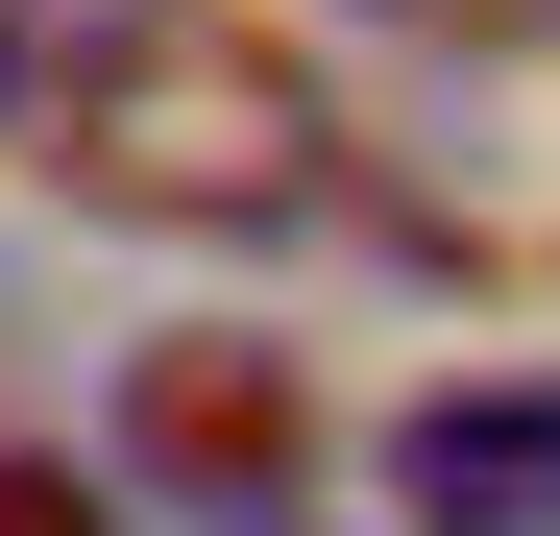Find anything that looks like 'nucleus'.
<instances>
[{"instance_id": "obj_4", "label": "nucleus", "mask_w": 560, "mask_h": 536, "mask_svg": "<svg viewBox=\"0 0 560 536\" xmlns=\"http://www.w3.org/2000/svg\"><path fill=\"white\" fill-rule=\"evenodd\" d=\"M0 536H122V488H98V464H25V439H0Z\"/></svg>"}, {"instance_id": "obj_2", "label": "nucleus", "mask_w": 560, "mask_h": 536, "mask_svg": "<svg viewBox=\"0 0 560 536\" xmlns=\"http://www.w3.org/2000/svg\"><path fill=\"white\" fill-rule=\"evenodd\" d=\"M293 464H317V391H293V341H147V366H122V488L293 512Z\"/></svg>"}, {"instance_id": "obj_5", "label": "nucleus", "mask_w": 560, "mask_h": 536, "mask_svg": "<svg viewBox=\"0 0 560 536\" xmlns=\"http://www.w3.org/2000/svg\"><path fill=\"white\" fill-rule=\"evenodd\" d=\"M98 25H147V0H0V73H49V49H98Z\"/></svg>"}, {"instance_id": "obj_6", "label": "nucleus", "mask_w": 560, "mask_h": 536, "mask_svg": "<svg viewBox=\"0 0 560 536\" xmlns=\"http://www.w3.org/2000/svg\"><path fill=\"white\" fill-rule=\"evenodd\" d=\"M390 25H463V49H488V25H560V0H390Z\"/></svg>"}, {"instance_id": "obj_3", "label": "nucleus", "mask_w": 560, "mask_h": 536, "mask_svg": "<svg viewBox=\"0 0 560 536\" xmlns=\"http://www.w3.org/2000/svg\"><path fill=\"white\" fill-rule=\"evenodd\" d=\"M390 512H415V536H560V366L415 391V415H390Z\"/></svg>"}, {"instance_id": "obj_1", "label": "nucleus", "mask_w": 560, "mask_h": 536, "mask_svg": "<svg viewBox=\"0 0 560 536\" xmlns=\"http://www.w3.org/2000/svg\"><path fill=\"white\" fill-rule=\"evenodd\" d=\"M0 123H25L73 196L171 220V244H268V220H317V196H341L317 73L268 49V25H220V0H147V25L49 49V73H0Z\"/></svg>"}]
</instances>
